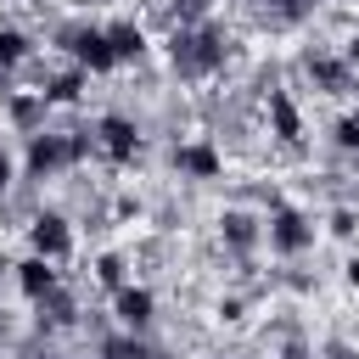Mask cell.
<instances>
[{
	"label": "cell",
	"instance_id": "6",
	"mask_svg": "<svg viewBox=\"0 0 359 359\" xmlns=\"http://www.w3.org/2000/svg\"><path fill=\"white\" fill-rule=\"evenodd\" d=\"M213 247H219L230 264L264 258V208L247 202V196L219 202V208H213Z\"/></svg>",
	"mask_w": 359,
	"mask_h": 359
},
{
	"label": "cell",
	"instance_id": "7",
	"mask_svg": "<svg viewBox=\"0 0 359 359\" xmlns=\"http://www.w3.org/2000/svg\"><path fill=\"white\" fill-rule=\"evenodd\" d=\"M22 252H39V258H50V264H73L84 247H79V219L67 213V208H56V202H34L28 208V224H22Z\"/></svg>",
	"mask_w": 359,
	"mask_h": 359
},
{
	"label": "cell",
	"instance_id": "10",
	"mask_svg": "<svg viewBox=\"0 0 359 359\" xmlns=\"http://www.w3.org/2000/svg\"><path fill=\"white\" fill-rule=\"evenodd\" d=\"M6 275H11V292H17L28 309H39L45 297H56V292L67 286V269L50 264V258H39V252H17V258L6 264Z\"/></svg>",
	"mask_w": 359,
	"mask_h": 359
},
{
	"label": "cell",
	"instance_id": "13",
	"mask_svg": "<svg viewBox=\"0 0 359 359\" xmlns=\"http://www.w3.org/2000/svg\"><path fill=\"white\" fill-rule=\"evenodd\" d=\"M320 236H331V241L353 247V241H359V202H353V196L325 202V208H320Z\"/></svg>",
	"mask_w": 359,
	"mask_h": 359
},
{
	"label": "cell",
	"instance_id": "8",
	"mask_svg": "<svg viewBox=\"0 0 359 359\" xmlns=\"http://www.w3.org/2000/svg\"><path fill=\"white\" fill-rule=\"evenodd\" d=\"M107 320L118 331H135V337H151L157 320H163V292L151 280H123L107 292Z\"/></svg>",
	"mask_w": 359,
	"mask_h": 359
},
{
	"label": "cell",
	"instance_id": "3",
	"mask_svg": "<svg viewBox=\"0 0 359 359\" xmlns=\"http://www.w3.org/2000/svg\"><path fill=\"white\" fill-rule=\"evenodd\" d=\"M292 73L303 79L297 84V95H320V101H331V107H342V101H359V73L342 62V50L331 45V39H303V50L292 56Z\"/></svg>",
	"mask_w": 359,
	"mask_h": 359
},
{
	"label": "cell",
	"instance_id": "11",
	"mask_svg": "<svg viewBox=\"0 0 359 359\" xmlns=\"http://www.w3.org/2000/svg\"><path fill=\"white\" fill-rule=\"evenodd\" d=\"M34 90L45 95V107H50V112H79V107L90 101V73L56 56V62H50V67L34 79Z\"/></svg>",
	"mask_w": 359,
	"mask_h": 359
},
{
	"label": "cell",
	"instance_id": "17",
	"mask_svg": "<svg viewBox=\"0 0 359 359\" xmlns=\"http://www.w3.org/2000/svg\"><path fill=\"white\" fill-rule=\"evenodd\" d=\"M213 359H230V353H213Z\"/></svg>",
	"mask_w": 359,
	"mask_h": 359
},
{
	"label": "cell",
	"instance_id": "4",
	"mask_svg": "<svg viewBox=\"0 0 359 359\" xmlns=\"http://www.w3.org/2000/svg\"><path fill=\"white\" fill-rule=\"evenodd\" d=\"M258 129H264V140L275 146V151H303L309 146V107H303V95H297V84L292 79H269V84H258Z\"/></svg>",
	"mask_w": 359,
	"mask_h": 359
},
{
	"label": "cell",
	"instance_id": "15",
	"mask_svg": "<svg viewBox=\"0 0 359 359\" xmlns=\"http://www.w3.org/2000/svg\"><path fill=\"white\" fill-rule=\"evenodd\" d=\"M337 280H342L348 292H359V247H348V252H342V275H337Z\"/></svg>",
	"mask_w": 359,
	"mask_h": 359
},
{
	"label": "cell",
	"instance_id": "1",
	"mask_svg": "<svg viewBox=\"0 0 359 359\" xmlns=\"http://www.w3.org/2000/svg\"><path fill=\"white\" fill-rule=\"evenodd\" d=\"M90 146H95V163H101V168L129 174V168L146 163L151 129H146V118H135L129 107H101V112L90 118Z\"/></svg>",
	"mask_w": 359,
	"mask_h": 359
},
{
	"label": "cell",
	"instance_id": "5",
	"mask_svg": "<svg viewBox=\"0 0 359 359\" xmlns=\"http://www.w3.org/2000/svg\"><path fill=\"white\" fill-rule=\"evenodd\" d=\"M163 163H168V174L180 185H196V191H213V185L230 180V151H224V140L213 129H191V135L168 140Z\"/></svg>",
	"mask_w": 359,
	"mask_h": 359
},
{
	"label": "cell",
	"instance_id": "14",
	"mask_svg": "<svg viewBox=\"0 0 359 359\" xmlns=\"http://www.w3.org/2000/svg\"><path fill=\"white\" fill-rule=\"evenodd\" d=\"M325 135H331V151H337L342 163H359V101H342V107L331 112Z\"/></svg>",
	"mask_w": 359,
	"mask_h": 359
},
{
	"label": "cell",
	"instance_id": "2",
	"mask_svg": "<svg viewBox=\"0 0 359 359\" xmlns=\"http://www.w3.org/2000/svg\"><path fill=\"white\" fill-rule=\"evenodd\" d=\"M320 241H325V236H320V213H314L309 202H297V196L264 202V252H269L275 264H303Z\"/></svg>",
	"mask_w": 359,
	"mask_h": 359
},
{
	"label": "cell",
	"instance_id": "9",
	"mask_svg": "<svg viewBox=\"0 0 359 359\" xmlns=\"http://www.w3.org/2000/svg\"><path fill=\"white\" fill-rule=\"evenodd\" d=\"M101 34H107V45H112V56H118V73H129V67H140V62L157 56V34H151V22L135 17V11L101 17Z\"/></svg>",
	"mask_w": 359,
	"mask_h": 359
},
{
	"label": "cell",
	"instance_id": "16",
	"mask_svg": "<svg viewBox=\"0 0 359 359\" xmlns=\"http://www.w3.org/2000/svg\"><path fill=\"white\" fill-rule=\"evenodd\" d=\"M17 6H45V0H17Z\"/></svg>",
	"mask_w": 359,
	"mask_h": 359
},
{
	"label": "cell",
	"instance_id": "12",
	"mask_svg": "<svg viewBox=\"0 0 359 359\" xmlns=\"http://www.w3.org/2000/svg\"><path fill=\"white\" fill-rule=\"evenodd\" d=\"M123 280H135V252H129L123 241L90 247V258H84V286L107 297V292H112V286H123Z\"/></svg>",
	"mask_w": 359,
	"mask_h": 359
}]
</instances>
